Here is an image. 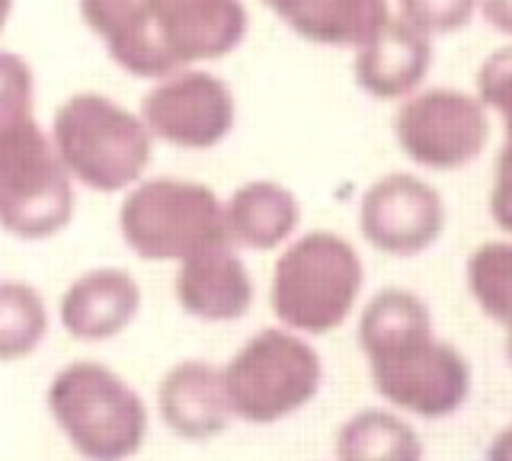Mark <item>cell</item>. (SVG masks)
Listing matches in <instances>:
<instances>
[{
    "label": "cell",
    "instance_id": "9c48e42d",
    "mask_svg": "<svg viewBox=\"0 0 512 461\" xmlns=\"http://www.w3.org/2000/svg\"><path fill=\"white\" fill-rule=\"evenodd\" d=\"M138 116L154 141L180 151H212L234 132L237 100L224 77L192 65L151 81Z\"/></svg>",
    "mask_w": 512,
    "mask_h": 461
},
{
    "label": "cell",
    "instance_id": "52a82bcc",
    "mask_svg": "<svg viewBox=\"0 0 512 461\" xmlns=\"http://www.w3.org/2000/svg\"><path fill=\"white\" fill-rule=\"evenodd\" d=\"M234 420L269 426L308 407L324 381L317 349L288 327H266L221 369Z\"/></svg>",
    "mask_w": 512,
    "mask_h": 461
},
{
    "label": "cell",
    "instance_id": "d6986e66",
    "mask_svg": "<svg viewBox=\"0 0 512 461\" xmlns=\"http://www.w3.org/2000/svg\"><path fill=\"white\" fill-rule=\"evenodd\" d=\"M336 461H423V442L404 417L368 407L340 426Z\"/></svg>",
    "mask_w": 512,
    "mask_h": 461
},
{
    "label": "cell",
    "instance_id": "603a6c76",
    "mask_svg": "<svg viewBox=\"0 0 512 461\" xmlns=\"http://www.w3.org/2000/svg\"><path fill=\"white\" fill-rule=\"evenodd\" d=\"M394 13L407 26H413L416 33L439 39L471 26L477 13V0H397Z\"/></svg>",
    "mask_w": 512,
    "mask_h": 461
},
{
    "label": "cell",
    "instance_id": "8992f818",
    "mask_svg": "<svg viewBox=\"0 0 512 461\" xmlns=\"http://www.w3.org/2000/svg\"><path fill=\"white\" fill-rule=\"evenodd\" d=\"M125 247L144 263H183L231 247L224 202L212 186L186 177H141L119 205Z\"/></svg>",
    "mask_w": 512,
    "mask_h": 461
},
{
    "label": "cell",
    "instance_id": "ffe728a7",
    "mask_svg": "<svg viewBox=\"0 0 512 461\" xmlns=\"http://www.w3.org/2000/svg\"><path fill=\"white\" fill-rule=\"evenodd\" d=\"M45 138L36 116V74L23 55L0 49V167Z\"/></svg>",
    "mask_w": 512,
    "mask_h": 461
},
{
    "label": "cell",
    "instance_id": "4fadbf2b",
    "mask_svg": "<svg viewBox=\"0 0 512 461\" xmlns=\"http://www.w3.org/2000/svg\"><path fill=\"white\" fill-rule=\"evenodd\" d=\"M157 413L186 442L218 439L234 420L221 369L205 359L176 362L157 385Z\"/></svg>",
    "mask_w": 512,
    "mask_h": 461
},
{
    "label": "cell",
    "instance_id": "44dd1931",
    "mask_svg": "<svg viewBox=\"0 0 512 461\" xmlns=\"http://www.w3.org/2000/svg\"><path fill=\"white\" fill-rule=\"evenodd\" d=\"M48 337V308L23 279H0V362L29 359Z\"/></svg>",
    "mask_w": 512,
    "mask_h": 461
},
{
    "label": "cell",
    "instance_id": "5bb4252c",
    "mask_svg": "<svg viewBox=\"0 0 512 461\" xmlns=\"http://www.w3.org/2000/svg\"><path fill=\"white\" fill-rule=\"evenodd\" d=\"M352 58V77L368 97L400 103L423 87L432 68V39L391 13L378 33L368 36Z\"/></svg>",
    "mask_w": 512,
    "mask_h": 461
},
{
    "label": "cell",
    "instance_id": "7a4b0ae2",
    "mask_svg": "<svg viewBox=\"0 0 512 461\" xmlns=\"http://www.w3.org/2000/svg\"><path fill=\"white\" fill-rule=\"evenodd\" d=\"M359 346L372 385L413 417H452L471 394V365L455 346L432 337V314L420 295L381 289L359 317Z\"/></svg>",
    "mask_w": 512,
    "mask_h": 461
},
{
    "label": "cell",
    "instance_id": "e0dca14e",
    "mask_svg": "<svg viewBox=\"0 0 512 461\" xmlns=\"http://www.w3.org/2000/svg\"><path fill=\"white\" fill-rule=\"evenodd\" d=\"M224 225L231 247L269 253L295 237L301 225V202L276 180H250L237 186L224 202Z\"/></svg>",
    "mask_w": 512,
    "mask_h": 461
},
{
    "label": "cell",
    "instance_id": "6da1fadb",
    "mask_svg": "<svg viewBox=\"0 0 512 461\" xmlns=\"http://www.w3.org/2000/svg\"><path fill=\"white\" fill-rule=\"evenodd\" d=\"M80 20L141 81L228 58L250 26L244 0H80Z\"/></svg>",
    "mask_w": 512,
    "mask_h": 461
},
{
    "label": "cell",
    "instance_id": "2e32d148",
    "mask_svg": "<svg viewBox=\"0 0 512 461\" xmlns=\"http://www.w3.org/2000/svg\"><path fill=\"white\" fill-rule=\"evenodd\" d=\"M295 36L330 49H359L391 20V0H260Z\"/></svg>",
    "mask_w": 512,
    "mask_h": 461
},
{
    "label": "cell",
    "instance_id": "4316f807",
    "mask_svg": "<svg viewBox=\"0 0 512 461\" xmlns=\"http://www.w3.org/2000/svg\"><path fill=\"white\" fill-rule=\"evenodd\" d=\"M509 333H506V359H509V365H512V327H506Z\"/></svg>",
    "mask_w": 512,
    "mask_h": 461
},
{
    "label": "cell",
    "instance_id": "ac0fdd59",
    "mask_svg": "<svg viewBox=\"0 0 512 461\" xmlns=\"http://www.w3.org/2000/svg\"><path fill=\"white\" fill-rule=\"evenodd\" d=\"M484 109L503 119V148L496 154L490 215L503 231L512 234V45L496 49L477 71V93Z\"/></svg>",
    "mask_w": 512,
    "mask_h": 461
},
{
    "label": "cell",
    "instance_id": "8fae6325",
    "mask_svg": "<svg viewBox=\"0 0 512 461\" xmlns=\"http://www.w3.org/2000/svg\"><path fill=\"white\" fill-rule=\"evenodd\" d=\"M359 231L384 257H416L445 231L439 189L413 173H384L362 193Z\"/></svg>",
    "mask_w": 512,
    "mask_h": 461
},
{
    "label": "cell",
    "instance_id": "7402d4cb",
    "mask_svg": "<svg viewBox=\"0 0 512 461\" xmlns=\"http://www.w3.org/2000/svg\"><path fill=\"white\" fill-rule=\"evenodd\" d=\"M468 289L490 321L512 327V244H480L468 260Z\"/></svg>",
    "mask_w": 512,
    "mask_h": 461
},
{
    "label": "cell",
    "instance_id": "cb8c5ba5",
    "mask_svg": "<svg viewBox=\"0 0 512 461\" xmlns=\"http://www.w3.org/2000/svg\"><path fill=\"white\" fill-rule=\"evenodd\" d=\"M477 10L487 26L512 39V0H477Z\"/></svg>",
    "mask_w": 512,
    "mask_h": 461
},
{
    "label": "cell",
    "instance_id": "ba28073f",
    "mask_svg": "<svg viewBox=\"0 0 512 461\" xmlns=\"http://www.w3.org/2000/svg\"><path fill=\"white\" fill-rule=\"evenodd\" d=\"M394 138L416 167L461 170L484 154L490 119L484 103L471 93L452 87L416 90L397 106Z\"/></svg>",
    "mask_w": 512,
    "mask_h": 461
},
{
    "label": "cell",
    "instance_id": "d4e9b609",
    "mask_svg": "<svg viewBox=\"0 0 512 461\" xmlns=\"http://www.w3.org/2000/svg\"><path fill=\"white\" fill-rule=\"evenodd\" d=\"M487 461H512V426H506L503 433L493 439Z\"/></svg>",
    "mask_w": 512,
    "mask_h": 461
},
{
    "label": "cell",
    "instance_id": "484cf974",
    "mask_svg": "<svg viewBox=\"0 0 512 461\" xmlns=\"http://www.w3.org/2000/svg\"><path fill=\"white\" fill-rule=\"evenodd\" d=\"M13 4H16V0H0V33H4L10 17H13Z\"/></svg>",
    "mask_w": 512,
    "mask_h": 461
},
{
    "label": "cell",
    "instance_id": "9a60e30c",
    "mask_svg": "<svg viewBox=\"0 0 512 461\" xmlns=\"http://www.w3.org/2000/svg\"><path fill=\"white\" fill-rule=\"evenodd\" d=\"M173 295L183 314L205 324H234L253 308V276L237 247H215L176 263Z\"/></svg>",
    "mask_w": 512,
    "mask_h": 461
},
{
    "label": "cell",
    "instance_id": "7c38bea8",
    "mask_svg": "<svg viewBox=\"0 0 512 461\" xmlns=\"http://www.w3.org/2000/svg\"><path fill=\"white\" fill-rule=\"evenodd\" d=\"M141 285L122 266H96L80 273L58 301V321L77 343L116 340L138 321Z\"/></svg>",
    "mask_w": 512,
    "mask_h": 461
},
{
    "label": "cell",
    "instance_id": "277c9868",
    "mask_svg": "<svg viewBox=\"0 0 512 461\" xmlns=\"http://www.w3.org/2000/svg\"><path fill=\"white\" fill-rule=\"evenodd\" d=\"M365 285V266L346 237L308 231L288 241L269 282L279 324L301 337H324L349 321Z\"/></svg>",
    "mask_w": 512,
    "mask_h": 461
},
{
    "label": "cell",
    "instance_id": "30bf717a",
    "mask_svg": "<svg viewBox=\"0 0 512 461\" xmlns=\"http://www.w3.org/2000/svg\"><path fill=\"white\" fill-rule=\"evenodd\" d=\"M74 180L52 141L0 167V231L16 241H52L74 218Z\"/></svg>",
    "mask_w": 512,
    "mask_h": 461
},
{
    "label": "cell",
    "instance_id": "5b68a950",
    "mask_svg": "<svg viewBox=\"0 0 512 461\" xmlns=\"http://www.w3.org/2000/svg\"><path fill=\"white\" fill-rule=\"evenodd\" d=\"M48 413L61 436L87 461H128L148 439V407L109 365L80 359L55 372Z\"/></svg>",
    "mask_w": 512,
    "mask_h": 461
},
{
    "label": "cell",
    "instance_id": "3957f363",
    "mask_svg": "<svg viewBox=\"0 0 512 461\" xmlns=\"http://www.w3.org/2000/svg\"><path fill=\"white\" fill-rule=\"evenodd\" d=\"M48 141L71 180L103 196L125 193L148 177L154 157V138L135 109L96 90L58 103Z\"/></svg>",
    "mask_w": 512,
    "mask_h": 461
}]
</instances>
